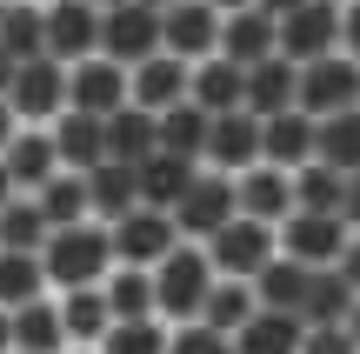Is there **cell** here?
<instances>
[{
    "label": "cell",
    "mask_w": 360,
    "mask_h": 354,
    "mask_svg": "<svg viewBox=\"0 0 360 354\" xmlns=\"http://www.w3.org/2000/svg\"><path fill=\"white\" fill-rule=\"evenodd\" d=\"M193 101V61H180V53H154V61L134 67V107H154V114H167V107Z\"/></svg>",
    "instance_id": "19"
},
{
    "label": "cell",
    "mask_w": 360,
    "mask_h": 354,
    "mask_svg": "<svg viewBox=\"0 0 360 354\" xmlns=\"http://www.w3.org/2000/svg\"><path fill=\"white\" fill-rule=\"evenodd\" d=\"M254 315H260V288L240 281V274H220L214 294H207V308H200V321H214V328H227V334H240Z\"/></svg>",
    "instance_id": "33"
},
{
    "label": "cell",
    "mask_w": 360,
    "mask_h": 354,
    "mask_svg": "<svg viewBox=\"0 0 360 354\" xmlns=\"http://www.w3.org/2000/svg\"><path fill=\"white\" fill-rule=\"evenodd\" d=\"M260 147H267V120H260L254 107L214 114V134H207V167L247 174V167H260Z\"/></svg>",
    "instance_id": "14"
},
{
    "label": "cell",
    "mask_w": 360,
    "mask_h": 354,
    "mask_svg": "<svg viewBox=\"0 0 360 354\" xmlns=\"http://www.w3.org/2000/svg\"><path fill=\"white\" fill-rule=\"evenodd\" d=\"M101 27H107V7L94 0H47V53L53 61H87L101 53Z\"/></svg>",
    "instance_id": "15"
},
{
    "label": "cell",
    "mask_w": 360,
    "mask_h": 354,
    "mask_svg": "<svg viewBox=\"0 0 360 354\" xmlns=\"http://www.w3.org/2000/svg\"><path fill=\"white\" fill-rule=\"evenodd\" d=\"M74 107L80 114H120V107H134V67L114 61V53H87V61H74Z\"/></svg>",
    "instance_id": "11"
},
{
    "label": "cell",
    "mask_w": 360,
    "mask_h": 354,
    "mask_svg": "<svg viewBox=\"0 0 360 354\" xmlns=\"http://www.w3.org/2000/svg\"><path fill=\"white\" fill-rule=\"evenodd\" d=\"M40 208H47L53 227H74V221H94V187L80 167H60L47 187H40Z\"/></svg>",
    "instance_id": "37"
},
{
    "label": "cell",
    "mask_w": 360,
    "mask_h": 354,
    "mask_svg": "<svg viewBox=\"0 0 360 354\" xmlns=\"http://www.w3.org/2000/svg\"><path fill=\"white\" fill-rule=\"evenodd\" d=\"M207 254H214V267H220V274L254 281L260 267L281 254V227H274V221H254V214H233V221L220 227L214 241H207Z\"/></svg>",
    "instance_id": "7"
},
{
    "label": "cell",
    "mask_w": 360,
    "mask_h": 354,
    "mask_svg": "<svg viewBox=\"0 0 360 354\" xmlns=\"http://www.w3.org/2000/svg\"><path fill=\"white\" fill-rule=\"evenodd\" d=\"M207 160H187V154H167V147H160V154H147L141 160V201L147 208H180V194H187L193 187V174H200Z\"/></svg>",
    "instance_id": "24"
},
{
    "label": "cell",
    "mask_w": 360,
    "mask_h": 354,
    "mask_svg": "<svg viewBox=\"0 0 360 354\" xmlns=\"http://www.w3.org/2000/svg\"><path fill=\"white\" fill-rule=\"evenodd\" d=\"M254 288H260V308H287V315H300V308H307V288H314V267L294 261V254H274V261L254 274Z\"/></svg>",
    "instance_id": "31"
},
{
    "label": "cell",
    "mask_w": 360,
    "mask_h": 354,
    "mask_svg": "<svg viewBox=\"0 0 360 354\" xmlns=\"http://www.w3.org/2000/svg\"><path fill=\"white\" fill-rule=\"evenodd\" d=\"M247 107H254L260 120H274V114H287V107H300V61L274 53V61L247 67Z\"/></svg>",
    "instance_id": "21"
},
{
    "label": "cell",
    "mask_w": 360,
    "mask_h": 354,
    "mask_svg": "<svg viewBox=\"0 0 360 354\" xmlns=\"http://www.w3.org/2000/svg\"><path fill=\"white\" fill-rule=\"evenodd\" d=\"M0 53L7 67L47 53V0H0Z\"/></svg>",
    "instance_id": "22"
},
{
    "label": "cell",
    "mask_w": 360,
    "mask_h": 354,
    "mask_svg": "<svg viewBox=\"0 0 360 354\" xmlns=\"http://www.w3.org/2000/svg\"><path fill=\"white\" fill-rule=\"evenodd\" d=\"M0 101H7V127H53V120L74 107V67L40 53V61H13L0 80Z\"/></svg>",
    "instance_id": "1"
},
{
    "label": "cell",
    "mask_w": 360,
    "mask_h": 354,
    "mask_svg": "<svg viewBox=\"0 0 360 354\" xmlns=\"http://www.w3.org/2000/svg\"><path fill=\"white\" fill-rule=\"evenodd\" d=\"M7 354H20V348H7Z\"/></svg>",
    "instance_id": "52"
},
{
    "label": "cell",
    "mask_w": 360,
    "mask_h": 354,
    "mask_svg": "<svg viewBox=\"0 0 360 354\" xmlns=\"http://www.w3.org/2000/svg\"><path fill=\"white\" fill-rule=\"evenodd\" d=\"M300 107L314 120L340 114V107H360V61L354 53H327V61L300 67Z\"/></svg>",
    "instance_id": "12"
},
{
    "label": "cell",
    "mask_w": 360,
    "mask_h": 354,
    "mask_svg": "<svg viewBox=\"0 0 360 354\" xmlns=\"http://www.w3.org/2000/svg\"><path fill=\"white\" fill-rule=\"evenodd\" d=\"M193 101H200L207 114H233V107H247V67L227 61V53L193 61Z\"/></svg>",
    "instance_id": "26"
},
{
    "label": "cell",
    "mask_w": 360,
    "mask_h": 354,
    "mask_svg": "<svg viewBox=\"0 0 360 354\" xmlns=\"http://www.w3.org/2000/svg\"><path fill=\"white\" fill-rule=\"evenodd\" d=\"M207 134H214V114L200 101H180L160 114V147L167 154H187V160H207Z\"/></svg>",
    "instance_id": "34"
},
{
    "label": "cell",
    "mask_w": 360,
    "mask_h": 354,
    "mask_svg": "<svg viewBox=\"0 0 360 354\" xmlns=\"http://www.w3.org/2000/svg\"><path fill=\"white\" fill-rule=\"evenodd\" d=\"M220 27H227V13L214 0H180V7H167V53H180V61H214Z\"/></svg>",
    "instance_id": "16"
},
{
    "label": "cell",
    "mask_w": 360,
    "mask_h": 354,
    "mask_svg": "<svg viewBox=\"0 0 360 354\" xmlns=\"http://www.w3.org/2000/svg\"><path fill=\"white\" fill-rule=\"evenodd\" d=\"M60 141L53 127H7V147H0V174H7V194H40V187L60 174Z\"/></svg>",
    "instance_id": "5"
},
{
    "label": "cell",
    "mask_w": 360,
    "mask_h": 354,
    "mask_svg": "<svg viewBox=\"0 0 360 354\" xmlns=\"http://www.w3.org/2000/svg\"><path fill=\"white\" fill-rule=\"evenodd\" d=\"M94 7H120V0H94Z\"/></svg>",
    "instance_id": "51"
},
{
    "label": "cell",
    "mask_w": 360,
    "mask_h": 354,
    "mask_svg": "<svg viewBox=\"0 0 360 354\" xmlns=\"http://www.w3.org/2000/svg\"><path fill=\"white\" fill-rule=\"evenodd\" d=\"M267 13H294V7H307V0H260Z\"/></svg>",
    "instance_id": "46"
},
{
    "label": "cell",
    "mask_w": 360,
    "mask_h": 354,
    "mask_svg": "<svg viewBox=\"0 0 360 354\" xmlns=\"http://www.w3.org/2000/svg\"><path fill=\"white\" fill-rule=\"evenodd\" d=\"M101 288H107V301H114V315H120V321L160 315V281H154V267H134V261H120L114 274L101 281Z\"/></svg>",
    "instance_id": "32"
},
{
    "label": "cell",
    "mask_w": 360,
    "mask_h": 354,
    "mask_svg": "<svg viewBox=\"0 0 360 354\" xmlns=\"http://www.w3.org/2000/svg\"><path fill=\"white\" fill-rule=\"evenodd\" d=\"M340 274H347V281H354V294H360V234L347 241V254H340Z\"/></svg>",
    "instance_id": "44"
},
{
    "label": "cell",
    "mask_w": 360,
    "mask_h": 354,
    "mask_svg": "<svg viewBox=\"0 0 360 354\" xmlns=\"http://www.w3.org/2000/svg\"><path fill=\"white\" fill-rule=\"evenodd\" d=\"M281 53L300 67L340 53V0H307V7L281 13Z\"/></svg>",
    "instance_id": "10"
},
{
    "label": "cell",
    "mask_w": 360,
    "mask_h": 354,
    "mask_svg": "<svg viewBox=\"0 0 360 354\" xmlns=\"http://www.w3.org/2000/svg\"><path fill=\"white\" fill-rule=\"evenodd\" d=\"M340 53H354V61H360V0L340 7Z\"/></svg>",
    "instance_id": "43"
},
{
    "label": "cell",
    "mask_w": 360,
    "mask_h": 354,
    "mask_svg": "<svg viewBox=\"0 0 360 354\" xmlns=\"http://www.w3.org/2000/svg\"><path fill=\"white\" fill-rule=\"evenodd\" d=\"M233 194H240V214H254V221H274V227H281L287 214H294V167L260 160V167L233 174Z\"/></svg>",
    "instance_id": "17"
},
{
    "label": "cell",
    "mask_w": 360,
    "mask_h": 354,
    "mask_svg": "<svg viewBox=\"0 0 360 354\" xmlns=\"http://www.w3.org/2000/svg\"><path fill=\"white\" fill-rule=\"evenodd\" d=\"M147 154H160V114L154 107H120V114H107V160H134V167H141Z\"/></svg>",
    "instance_id": "25"
},
{
    "label": "cell",
    "mask_w": 360,
    "mask_h": 354,
    "mask_svg": "<svg viewBox=\"0 0 360 354\" xmlns=\"http://www.w3.org/2000/svg\"><path fill=\"white\" fill-rule=\"evenodd\" d=\"M0 315H7V348H20V354H67V348H74L60 294H40V301L0 308Z\"/></svg>",
    "instance_id": "13"
},
{
    "label": "cell",
    "mask_w": 360,
    "mask_h": 354,
    "mask_svg": "<svg viewBox=\"0 0 360 354\" xmlns=\"http://www.w3.org/2000/svg\"><path fill=\"white\" fill-rule=\"evenodd\" d=\"M87 187H94V221H120V214L147 208L134 160H101V167H87Z\"/></svg>",
    "instance_id": "23"
},
{
    "label": "cell",
    "mask_w": 360,
    "mask_h": 354,
    "mask_svg": "<svg viewBox=\"0 0 360 354\" xmlns=\"http://www.w3.org/2000/svg\"><path fill=\"white\" fill-rule=\"evenodd\" d=\"M300 354H360V341H354V328H347V321H334V328H307Z\"/></svg>",
    "instance_id": "42"
},
{
    "label": "cell",
    "mask_w": 360,
    "mask_h": 354,
    "mask_svg": "<svg viewBox=\"0 0 360 354\" xmlns=\"http://www.w3.org/2000/svg\"><path fill=\"white\" fill-rule=\"evenodd\" d=\"M147 7H160V13H167V7H180V0H147Z\"/></svg>",
    "instance_id": "49"
},
{
    "label": "cell",
    "mask_w": 360,
    "mask_h": 354,
    "mask_svg": "<svg viewBox=\"0 0 360 354\" xmlns=\"http://www.w3.org/2000/svg\"><path fill=\"white\" fill-rule=\"evenodd\" d=\"M220 53H227V61H240V67L274 61V53H281V13H267V7L227 13V27H220Z\"/></svg>",
    "instance_id": "18"
},
{
    "label": "cell",
    "mask_w": 360,
    "mask_h": 354,
    "mask_svg": "<svg viewBox=\"0 0 360 354\" xmlns=\"http://www.w3.org/2000/svg\"><path fill=\"white\" fill-rule=\"evenodd\" d=\"M294 208L340 214V208H347V174L327 167V160H307V167H294Z\"/></svg>",
    "instance_id": "38"
},
{
    "label": "cell",
    "mask_w": 360,
    "mask_h": 354,
    "mask_svg": "<svg viewBox=\"0 0 360 354\" xmlns=\"http://www.w3.org/2000/svg\"><path fill=\"white\" fill-rule=\"evenodd\" d=\"M354 221V234H360V174H347V208H340Z\"/></svg>",
    "instance_id": "45"
},
{
    "label": "cell",
    "mask_w": 360,
    "mask_h": 354,
    "mask_svg": "<svg viewBox=\"0 0 360 354\" xmlns=\"http://www.w3.org/2000/svg\"><path fill=\"white\" fill-rule=\"evenodd\" d=\"M53 141H60V160H67V167L87 174V167H101V160H107V120L67 107V114L53 120Z\"/></svg>",
    "instance_id": "28"
},
{
    "label": "cell",
    "mask_w": 360,
    "mask_h": 354,
    "mask_svg": "<svg viewBox=\"0 0 360 354\" xmlns=\"http://www.w3.org/2000/svg\"><path fill=\"white\" fill-rule=\"evenodd\" d=\"M354 281L340 274V267H314V288H307V308H300V315H307V328H334V321H347L354 315Z\"/></svg>",
    "instance_id": "36"
},
{
    "label": "cell",
    "mask_w": 360,
    "mask_h": 354,
    "mask_svg": "<svg viewBox=\"0 0 360 354\" xmlns=\"http://www.w3.org/2000/svg\"><path fill=\"white\" fill-rule=\"evenodd\" d=\"M260 160H274V167H307V160H321V120H314L307 107L274 114V120H267V147H260Z\"/></svg>",
    "instance_id": "20"
},
{
    "label": "cell",
    "mask_w": 360,
    "mask_h": 354,
    "mask_svg": "<svg viewBox=\"0 0 360 354\" xmlns=\"http://www.w3.org/2000/svg\"><path fill=\"white\" fill-rule=\"evenodd\" d=\"M340 7H347V0H340Z\"/></svg>",
    "instance_id": "53"
},
{
    "label": "cell",
    "mask_w": 360,
    "mask_h": 354,
    "mask_svg": "<svg viewBox=\"0 0 360 354\" xmlns=\"http://www.w3.org/2000/svg\"><path fill=\"white\" fill-rule=\"evenodd\" d=\"M40 261L53 274V294H67V288H101L120 267V248H114V227L107 221H74V227H53Z\"/></svg>",
    "instance_id": "2"
},
{
    "label": "cell",
    "mask_w": 360,
    "mask_h": 354,
    "mask_svg": "<svg viewBox=\"0 0 360 354\" xmlns=\"http://www.w3.org/2000/svg\"><path fill=\"white\" fill-rule=\"evenodd\" d=\"M321 160L340 174H360V107H340L321 120Z\"/></svg>",
    "instance_id": "40"
},
{
    "label": "cell",
    "mask_w": 360,
    "mask_h": 354,
    "mask_svg": "<svg viewBox=\"0 0 360 354\" xmlns=\"http://www.w3.org/2000/svg\"><path fill=\"white\" fill-rule=\"evenodd\" d=\"M167 354H240L227 328H214V321H174V348Z\"/></svg>",
    "instance_id": "41"
},
{
    "label": "cell",
    "mask_w": 360,
    "mask_h": 354,
    "mask_svg": "<svg viewBox=\"0 0 360 354\" xmlns=\"http://www.w3.org/2000/svg\"><path fill=\"white\" fill-rule=\"evenodd\" d=\"M220 13H240V7H260V0H214Z\"/></svg>",
    "instance_id": "47"
},
{
    "label": "cell",
    "mask_w": 360,
    "mask_h": 354,
    "mask_svg": "<svg viewBox=\"0 0 360 354\" xmlns=\"http://www.w3.org/2000/svg\"><path fill=\"white\" fill-rule=\"evenodd\" d=\"M67 354H101V348H67Z\"/></svg>",
    "instance_id": "50"
},
{
    "label": "cell",
    "mask_w": 360,
    "mask_h": 354,
    "mask_svg": "<svg viewBox=\"0 0 360 354\" xmlns=\"http://www.w3.org/2000/svg\"><path fill=\"white\" fill-rule=\"evenodd\" d=\"M47 241H53V221H47V208H40V194H7V208H0V248L40 254Z\"/></svg>",
    "instance_id": "29"
},
{
    "label": "cell",
    "mask_w": 360,
    "mask_h": 354,
    "mask_svg": "<svg viewBox=\"0 0 360 354\" xmlns=\"http://www.w3.org/2000/svg\"><path fill=\"white\" fill-rule=\"evenodd\" d=\"M233 341H240V354H300V341H307V315H287V308H260V315L247 321Z\"/></svg>",
    "instance_id": "27"
},
{
    "label": "cell",
    "mask_w": 360,
    "mask_h": 354,
    "mask_svg": "<svg viewBox=\"0 0 360 354\" xmlns=\"http://www.w3.org/2000/svg\"><path fill=\"white\" fill-rule=\"evenodd\" d=\"M40 294H53L47 261H40V254H13V248H0V308L40 301Z\"/></svg>",
    "instance_id": "35"
},
{
    "label": "cell",
    "mask_w": 360,
    "mask_h": 354,
    "mask_svg": "<svg viewBox=\"0 0 360 354\" xmlns=\"http://www.w3.org/2000/svg\"><path fill=\"white\" fill-rule=\"evenodd\" d=\"M154 281H160V315L167 321H200L220 267H214V254H207V241H180L167 261L154 267Z\"/></svg>",
    "instance_id": "3"
},
{
    "label": "cell",
    "mask_w": 360,
    "mask_h": 354,
    "mask_svg": "<svg viewBox=\"0 0 360 354\" xmlns=\"http://www.w3.org/2000/svg\"><path fill=\"white\" fill-rule=\"evenodd\" d=\"M101 53H114V61H127V67H141V61H154V53H167V13L147 7V0H120V7H107Z\"/></svg>",
    "instance_id": "4"
},
{
    "label": "cell",
    "mask_w": 360,
    "mask_h": 354,
    "mask_svg": "<svg viewBox=\"0 0 360 354\" xmlns=\"http://www.w3.org/2000/svg\"><path fill=\"white\" fill-rule=\"evenodd\" d=\"M347 241H354V221H347V214L294 208V214L281 221V254H294V261H307V267H340Z\"/></svg>",
    "instance_id": "6"
},
{
    "label": "cell",
    "mask_w": 360,
    "mask_h": 354,
    "mask_svg": "<svg viewBox=\"0 0 360 354\" xmlns=\"http://www.w3.org/2000/svg\"><path fill=\"white\" fill-rule=\"evenodd\" d=\"M347 328H354V341H360V301H354V315H347Z\"/></svg>",
    "instance_id": "48"
},
{
    "label": "cell",
    "mask_w": 360,
    "mask_h": 354,
    "mask_svg": "<svg viewBox=\"0 0 360 354\" xmlns=\"http://www.w3.org/2000/svg\"><path fill=\"white\" fill-rule=\"evenodd\" d=\"M167 348H174V321H167V315L114 321V334L101 341V354H167Z\"/></svg>",
    "instance_id": "39"
},
{
    "label": "cell",
    "mask_w": 360,
    "mask_h": 354,
    "mask_svg": "<svg viewBox=\"0 0 360 354\" xmlns=\"http://www.w3.org/2000/svg\"><path fill=\"white\" fill-rule=\"evenodd\" d=\"M67 308V334H74V348H101L107 334H114V301H107V288H67L60 294Z\"/></svg>",
    "instance_id": "30"
},
{
    "label": "cell",
    "mask_w": 360,
    "mask_h": 354,
    "mask_svg": "<svg viewBox=\"0 0 360 354\" xmlns=\"http://www.w3.org/2000/svg\"><path fill=\"white\" fill-rule=\"evenodd\" d=\"M107 227H114L120 261H134V267H160L180 241H187L167 208H134V214H120V221H107Z\"/></svg>",
    "instance_id": "9"
},
{
    "label": "cell",
    "mask_w": 360,
    "mask_h": 354,
    "mask_svg": "<svg viewBox=\"0 0 360 354\" xmlns=\"http://www.w3.org/2000/svg\"><path fill=\"white\" fill-rule=\"evenodd\" d=\"M240 214V194H233V174H220V167H200L193 174V187L180 194V208H174V221H180V234L187 241H214L220 227Z\"/></svg>",
    "instance_id": "8"
}]
</instances>
